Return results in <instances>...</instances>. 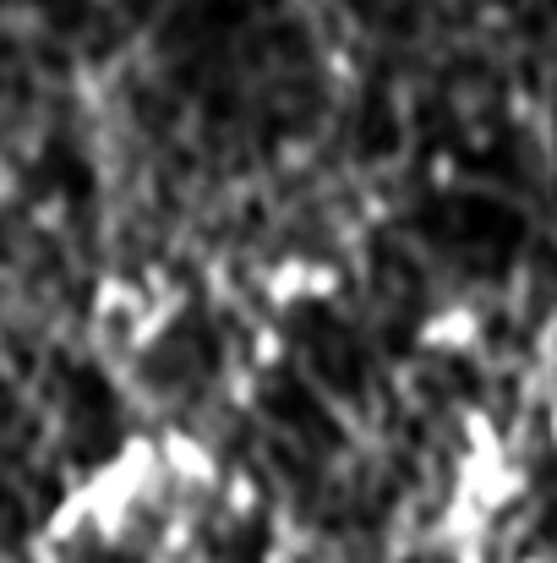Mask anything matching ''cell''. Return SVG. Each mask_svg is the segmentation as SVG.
Wrapping results in <instances>:
<instances>
[{"mask_svg":"<svg viewBox=\"0 0 557 563\" xmlns=\"http://www.w3.org/2000/svg\"><path fill=\"white\" fill-rule=\"evenodd\" d=\"M476 334H481V318H476L470 307H443V312H432V318L421 323V345H426V351H443V356L470 351Z\"/></svg>","mask_w":557,"mask_h":563,"instance_id":"cell-2","label":"cell"},{"mask_svg":"<svg viewBox=\"0 0 557 563\" xmlns=\"http://www.w3.org/2000/svg\"><path fill=\"white\" fill-rule=\"evenodd\" d=\"M339 290V274L328 263H312V257H285L274 274H268V296L279 307H296V301H328Z\"/></svg>","mask_w":557,"mask_h":563,"instance_id":"cell-1","label":"cell"}]
</instances>
